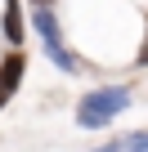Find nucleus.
I'll use <instances>...</instances> for the list:
<instances>
[{
	"label": "nucleus",
	"instance_id": "1",
	"mask_svg": "<svg viewBox=\"0 0 148 152\" xmlns=\"http://www.w3.org/2000/svg\"><path fill=\"white\" fill-rule=\"evenodd\" d=\"M130 107V90L126 85H108V90H90L81 103H77V125L81 130H103L117 112Z\"/></svg>",
	"mask_w": 148,
	"mask_h": 152
},
{
	"label": "nucleus",
	"instance_id": "2",
	"mask_svg": "<svg viewBox=\"0 0 148 152\" xmlns=\"http://www.w3.org/2000/svg\"><path fill=\"white\" fill-rule=\"evenodd\" d=\"M36 31H40V45H45V54H49V63L54 67H63V72H77L81 63L67 54V45H63V36H58V23H54V14L49 9H36Z\"/></svg>",
	"mask_w": 148,
	"mask_h": 152
},
{
	"label": "nucleus",
	"instance_id": "3",
	"mask_svg": "<svg viewBox=\"0 0 148 152\" xmlns=\"http://www.w3.org/2000/svg\"><path fill=\"white\" fill-rule=\"evenodd\" d=\"M23 72H27V58H23V54H5V63H0V107L18 94Z\"/></svg>",
	"mask_w": 148,
	"mask_h": 152
},
{
	"label": "nucleus",
	"instance_id": "4",
	"mask_svg": "<svg viewBox=\"0 0 148 152\" xmlns=\"http://www.w3.org/2000/svg\"><path fill=\"white\" fill-rule=\"evenodd\" d=\"M0 27H5V36L18 45L23 40V0H5V18H0Z\"/></svg>",
	"mask_w": 148,
	"mask_h": 152
},
{
	"label": "nucleus",
	"instance_id": "5",
	"mask_svg": "<svg viewBox=\"0 0 148 152\" xmlns=\"http://www.w3.org/2000/svg\"><path fill=\"white\" fill-rule=\"evenodd\" d=\"M121 148L144 152V148H148V134H126V139H112V143H108V152H121Z\"/></svg>",
	"mask_w": 148,
	"mask_h": 152
}]
</instances>
